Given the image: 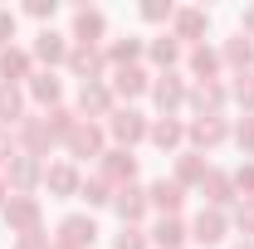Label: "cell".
Wrapping results in <instances>:
<instances>
[{
  "mask_svg": "<svg viewBox=\"0 0 254 249\" xmlns=\"http://www.w3.org/2000/svg\"><path fill=\"white\" fill-rule=\"evenodd\" d=\"M98 240V225L88 215H68L59 225V249H88Z\"/></svg>",
  "mask_w": 254,
  "mask_h": 249,
  "instance_id": "6da1fadb",
  "label": "cell"
},
{
  "mask_svg": "<svg viewBox=\"0 0 254 249\" xmlns=\"http://www.w3.org/2000/svg\"><path fill=\"white\" fill-rule=\"evenodd\" d=\"M5 220H10V230H20V235H34V225H39V200H34V195H10V205H5Z\"/></svg>",
  "mask_w": 254,
  "mask_h": 249,
  "instance_id": "7a4b0ae2",
  "label": "cell"
},
{
  "mask_svg": "<svg viewBox=\"0 0 254 249\" xmlns=\"http://www.w3.org/2000/svg\"><path fill=\"white\" fill-rule=\"evenodd\" d=\"M103 30H108V20H103L98 10H78V15H73V39H78V44L93 49L98 39H103Z\"/></svg>",
  "mask_w": 254,
  "mask_h": 249,
  "instance_id": "3957f363",
  "label": "cell"
},
{
  "mask_svg": "<svg viewBox=\"0 0 254 249\" xmlns=\"http://www.w3.org/2000/svg\"><path fill=\"white\" fill-rule=\"evenodd\" d=\"M34 59H44V63H64V59H68V44H64V34L39 30V34H34Z\"/></svg>",
  "mask_w": 254,
  "mask_h": 249,
  "instance_id": "277c9868",
  "label": "cell"
},
{
  "mask_svg": "<svg viewBox=\"0 0 254 249\" xmlns=\"http://www.w3.org/2000/svg\"><path fill=\"white\" fill-rule=\"evenodd\" d=\"M68 152H73V156H98V152H103V132L88 127V123H78L73 132H68Z\"/></svg>",
  "mask_w": 254,
  "mask_h": 249,
  "instance_id": "5b68a950",
  "label": "cell"
},
{
  "mask_svg": "<svg viewBox=\"0 0 254 249\" xmlns=\"http://www.w3.org/2000/svg\"><path fill=\"white\" fill-rule=\"evenodd\" d=\"M113 137H118V142H142V137H147V123H142V113H132V108H127V113H113Z\"/></svg>",
  "mask_w": 254,
  "mask_h": 249,
  "instance_id": "8992f818",
  "label": "cell"
},
{
  "mask_svg": "<svg viewBox=\"0 0 254 249\" xmlns=\"http://www.w3.org/2000/svg\"><path fill=\"white\" fill-rule=\"evenodd\" d=\"M0 78H5V88L30 78V54L25 49H0Z\"/></svg>",
  "mask_w": 254,
  "mask_h": 249,
  "instance_id": "52a82bcc",
  "label": "cell"
},
{
  "mask_svg": "<svg viewBox=\"0 0 254 249\" xmlns=\"http://www.w3.org/2000/svg\"><path fill=\"white\" fill-rule=\"evenodd\" d=\"M113 205H118V215H123L127 225H132V220H142V215H147V195H142V190H137V186H123V190H118V195H113Z\"/></svg>",
  "mask_w": 254,
  "mask_h": 249,
  "instance_id": "ba28073f",
  "label": "cell"
},
{
  "mask_svg": "<svg viewBox=\"0 0 254 249\" xmlns=\"http://www.w3.org/2000/svg\"><path fill=\"white\" fill-rule=\"evenodd\" d=\"M195 240H200V245H220L225 240V215L220 210H200V215H195Z\"/></svg>",
  "mask_w": 254,
  "mask_h": 249,
  "instance_id": "9c48e42d",
  "label": "cell"
},
{
  "mask_svg": "<svg viewBox=\"0 0 254 249\" xmlns=\"http://www.w3.org/2000/svg\"><path fill=\"white\" fill-rule=\"evenodd\" d=\"M152 98L161 103V113H171V108L186 98V88H181V78H176V73H161L157 83H152Z\"/></svg>",
  "mask_w": 254,
  "mask_h": 249,
  "instance_id": "30bf717a",
  "label": "cell"
},
{
  "mask_svg": "<svg viewBox=\"0 0 254 249\" xmlns=\"http://www.w3.org/2000/svg\"><path fill=\"white\" fill-rule=\"evenodd\" d=\"M68 68H73V73H83L88 83H98L93 73H103V59H98V49H88V44H78V49H68Z\"/></svg>",
  "mask_w": 254,
  "mask_h": 249,
  "instance_id": "8fae6325",
  "label": "cell"
},
{
  "mask_svg": "<svg viewBox=\"0 0 254 249\" xmlns=\"http://www.w3.org/2000/svg\"><path fill=\"white\" fill-rule=\"evenodd\" d=\"M78 108H83V113H93V118H103V113L113 108V88H103V83H83Z\"/></svg>",
  "mask_w": 254,
  "mask_h": 249,
  "instance_id": "7c38bea8",
  "label": "cell"
},
{
  "mask_svg": "<svg viewBox=\"0 0 254 249\" xmlns=\"http://www.w3.org/2000/svg\"><path fill=\"white\" fill-rule=\"evenodd\" d=\"M103 176H108V181H132V176H137L132 152H108L103 156Z\"/></svg>",
  "mask_w": 254,
  "mask_h": 249,
  "instance_id": "4fadbf2b",
  "label": "cell"
},
{
  "mask_svg": "<svg viewBox=\"0 0 254 249\" xmlns=\"http://www.w3.org/2000/svg\"><path fill=\"white\" fill-rule=\"evenodd\" d=\"M205 25H210L205 10H176V39H200Z\"/></svg>",
  "mask_w": 254,
  "mask_h": 249,
  "instance_id": "5bb4252c",
  "label": "cell"
},
{
  "mask_svg": "<svg viewBox=\"0 0 254 249\" xmlns=\"http://www.w3.org/2000/svg\"><path fill=\"white\" fill-rule=\"evenodd\" d=\"M113 93H123V98L147 93V73H142V68H118V78H113Z\"/></svg>",
  "mask_w": 254,
  "mask_h": 249,
  "instance_id": "9a60e30c",
  "label": "cell"
},
{
  "mask_svg": "<svg viewBox=\"0 0 254 249\" xmlns=\"http://www.w3.org/2000/svg\"><path fill=\"white\" fill-rule=\"evenodd\" d=\"M190 137H195L200 147H215V142H225V123L220 118H195V123H190Z\"/></svg>",
  "mask_w": 254,
  "mask_h": 249,
  "instance_id": "2e32d148",
  "label": "cell"
},
{
  "mask_svg": "<svg viewBox=\"0 0 254 249\" xmlns=\"http://www.w3.org/2000/svg\"><path fill=\"white\" fill-rule=\"evenodd\" d=\"M10 181H15V186H34V181H39V161H34L30 152L10 156Z\"/></svg>",
  "mask_w": 254,
  "mask_h": 249,
  "instance_id": "e0dca14e",
  "label": "cell"
},
{
  "mask_svg": "<svg viewBox=\"0 0 254 249\" xmlns=\"http://www.w3.org/2000/svg\"><path fill=\"white\" fill-rule=\"evenodd\" d=\"M152 205L157 210H181V181H157L152 186Z\"/></svg>",
  "mask_w": 254,
  "mask_h": 249,
  "instance_id": "ac0fdd59",
  "label": "cell"
},
{
  "mask_svg": "<svg viewBox=\"0 0 254 249\" xmlns=\"http://www.w3.org/2000/svg\"><path fill=\"white\" fill-rule=\"evenodd\" d=\"M30 93L39 98V103H59L64 83H59V78H54V73H34V78H30Z\"/></svg>",
  "mask_w": 254,
  "mask_h": 249,
  "instance_id": "d6986e66",
  "label": "cell"
},
{
  "mask_svg": "<svg viewBox=\"0 0 254 249\" xmlns=\"http://www.w3.org/2000/svg\"><path fill=\"white\" fill-rule=\"evenodd\" d=\"M152 240H157L161 249H181V240H186V225H181V220H161Z\"/></svg>",
  "mask_w": 254,
  "mask_h": 249,
  "instance_id": "ffe728a7",
  "label": "cell"
},
{
  "mask_svg": "<svg viewBox=\"0 0 254 249\" xmlns=\"http://www.w3.org/2000/svg\"><path fill=\"white\" fill-rule=\"evenodd\" d=\"M225 59L235 63V68H250V63H254V44L245 39V34H235V39L225 44Z\"/></svg>",
  "mask_w": 254,
  "mask_h": 249,
  "instance_id": "44dd1931",
  "label": "cell"
},
{
  "mask_svg": "<svg viewBox=\"0 0 254 249\" xmlns=\"http://www.w3.org/2000/svg\"><path fill=\"white\" fill-rule=\"evenodd\" d=\"M190 103H195V108H200L205 118H215V108H220V103H225V93H220V88H215V83H200V88L190 93Z\"/></svg>",
  "mask_w": 254,
  "mask_h": 249,
  "instance_id": "7402d4cb",
  "label": "cell"
},
{
  "mask_svg": "<svg viewBox=\"0 0 254 249\" xmlns=\"http://www.w3.org/2000/svg\"><path fill=\"white\" fill-rule=\"evenodd\" d=\"M205 195H210V205H225L230 200V176H220V171H205Z\"/></svg>",
  "mask_w": 254,
  "mask_h": 249,
  "instance_id": "603a6c76",
  "label": "cell"
},
{
  "mask_svg": "<svg viewBox=\"0 0 254 249\" xmlns=\"http://www.w3.org/2000/svg\"><path fill=\"white\" fill-rule=\"evenodd\" d=\"M44 181H49V190H59V195L78 190V176H73V166H54V171H44Z\"/></svg>",
  "mask_w": 254,
  "mask_h": 249,
  "instance_id": "cb8c5ba5",
  "label": "cell"
},
{
  "mask_svg": "<svg viewBox=\"0 0 254 249\" xmlns=\"http://www.w3.org/2000/svg\"><path fill=\"white\" fill-rule=\"evenodd\" d=\"M152 142H157V147H176V142H181V123H176V118H161V123L152 127Z\"/></svg>",
  "mask_w": 254,
  "mask_h": 249,
  "instance_id": "d4e9b609",
  "label": "cell"
},
{
  "mask_svg": "<svg viewBox=\"0 0 254 249\" xmlns=\"http://www.w3.org/2000/svg\"><path fill=\"white\" fill-rule=\"evenodd\" d=\"M20 108H25V103H20V93H15V88H0V123H5V127L20 123Z\"/></svg>",
  "mask_w": 254,
  "mask_h": 249,
  "instance_id": "484cf974",
  "label": "cell"
},
{
  "mask_svg": "<svg viewBox=\"0 0 254 249\" xmlns=\"http://www.w3.org/2000/svg\"><path fill=\"white\" fill-rule=\"evenodd\" d=\"M190 68H195V73H200V78H205V83H210V73H215V68H220V59H215V49H205V44H200V49H195V54H190Z\"/></svg>",
  "mask_w": 254,
  "mask_h": 249,
  "instance_id": "4316f807",
  "label": "cell"
},
{
  "mask_svg": "<svg viewBox=\"0 0 254 249\" xmlns=\"http://www.w3.org/2000/svg\"><path fill=\"white\" fill-rule=\"evenodd\" d=\"M152 59H157V63H176V59H181V44H176V34H161L157 44H152Z\"/></svg>",
  "mask_w": 254,
  "mask_h": 249,
  "instance_id": "83f0119b",
  "label": "cell"
},
{
  "mask_svg": "<svg viewBox=\"0 0 254 249\" xmlns=\"http://www.w3.org/2000/svg\"><path fill=\"white\" fill-rule=\"evenodd\" d=\"M137 54H142V39H118V44H113V63H118V68H132Z\"/></svg>",
  "mask_w": 254,
  "mask_h": 249,
  "instance_id": "f1b7e54d",
  "label": "cell"
},
{
  "mask_svg": "<svg viewBox=\"0 0 254 249\" xmlns=\"http://www.w3.org/2000/svg\"><path fill=\"white\" fill-rule=\"evenodd\" d=\"M176 171H181V181H205V161H200L195 152L181 156V166H176Z\"/></svg>",
  "mask_w": 254,
  "mask_h": 249,
  "instance_id": "f546056e",
  "label": "cell"
},
{
  "mask_svg": "<svg viewBox=\"0 0 254 249\" xmlns=\"http://www.w3.org/2000/svg\"><path fill=\"white\" fill-rule=\"evenodd\" d=\"M171 15H176L171 0H147V5H142V20H152V25H157V20H171Z\"/></svg>",
  "mask_w": 254,
  "mask_h": 249,
  "instance_id": "4dcf8cb0",
  "label": "cell"
},
{
  "mask_svg": "<svg viewBox=\"0 0 254 249\" xmlns=\"http://www.w3.org/2000/svg\"><path fill=\"white\" fill-rule=\"evenodd\" d=\"M83 200H88V205H103V200H113V195H108V181H83Z\"/></svg>",
  "mask_w": 254,
  "mask_h": 249,
  "instance_id": "1f68e13d",
  "label": "cell"
},
{
  "mask_svg": "<svg viewBox=\"0 0 254 249\" xmlns=\"http://www.w3.org/2000/svg\"><path fill=\"white\" fill-rule=\"evenodd\" d=\"M113 249H147V240H142V230H137V225H127L123 235H118V245Z\"/></svg>",
  "mask_w": 254,
  "mask_h": 249,
  "instance_id": "d6a6232c",
  "label": "cell"
},
{
  "mask_svg": "<svg viewBox=\"0 0 254 249\" xmlns=\"http://www.w3.org/2000/svg\"><path fill=\"white\" fill-rule=\"evenodd\" d=\"M235 137H240V147H245V152H254V118H245V123L235 127Z\"/></svg>",
  "mask_w": 254,
  "mask_h": 249,
  "instance_id": "836d02e7",
  "label": "cell"
},
{
  "mask_svg": "<svg viewBox=\"0 0 254 249\" xmlns=\"http://www.w3.org/2000/svg\"><path fill=\"white\" fill-rule=\"evenodd\" d=\"M235 98H240L245 108H254V78H245V73H240V83H235Z\"/></svg>",
  "mask_w": 254,
  "mask_h": 249,
  "instance_id": "e575fe53",
  "label": "cell"
},
{
  "mask_svg": "<svg viewBox=\"0 0 254 249\" xmlns=\"http://www.w3.org/2000/svg\"><path fill=\"white\" fill-rule=\"evenodd\" d=\"M10 39H15V15H10V10H0V44L10 49Z\"/></svg>",
  "mask_w": 254,
  "mask_h": 249,
  "instance_id": "d590c367",
  "label": "cell"
},
{
  "mask_svg": "<svg viewBox=\"0 0 254 249\" xmlns=\"http://www.w3.org/2000/svg\"><path fill=\"white\" fill-rule=\"evenodd\" d=\"M30 15L34 20H54V0H30Z\"/></svg>",
  "mask_w": 254,
  "mask_h": 249,
  "instance_id": "8d00e7d4",
  "label": "cell"
},
{
  "mask_svg": "<svg viewBox=\"0 0 254 249\" xmlns=\"http://www.w3.org/2000/svg\"><path fill=\"white\" fill-rule=\"evenodd\" d=\"M235 186H240V190H254V166H240V171H235Z\"/></svg>",
  "mask_w": 254,
  "mask_h": 249,
  "instance_id": "74e56055",
  "label": "cell"
},
{
  "mask_svg": "<svg viewBox=\"0 0 254 249\" xmlns=\"http://www.w3.org/2000/svg\"><path fill=\"white\" fill-rule=\"evenodd\" d=\"M235 220H240V230H254V200H250V205H240V215H235Z\"/></svg>",
  "mask_w": 254,
  "mask_h": 249,
  "instance_id": "f35d334b",
  "label": "cell"
},
{
  "mask_svg": "<svg viewBox=\"0 0 254 249\" xmlns=\"http://www.w3.org/2000/svg\"><path fill=\"white\" fill-rule=\"evenodd\" d=\"M20 249H49V245H44V240H39V230H34V235H20Z\"/></svg>",
  "mask_w": 254,
  "mask_h": 249,
  "instance_id": "ab89813d",
  "label": "cell"
},
{
  "mask_svg": "<svg viewBox=\"0 0 254 249\" xmlns=\"http://www.w3.org/2000/svg\"><path fill=\"white\" fill-rule=\"evenodd\" d=\"M245 34H254V5L245 10Z\"/></svg>",
  "mask_w": 254,
  "mask_h": 249,
  "instance_id": "60d3db41",
  "label": "cell"
},
{
  "mask_svg": "<svg viewBox=\"0 0 254 249\" xmlns=\"http://www.w3.org/2000/svg\"><path fill=\"white\" fill-rule=\"evenodd\" d=\"M5 156H10V137L0 132V161H5Z\"/></svg>",
  "mask_w": 254,
  "mask_h": 249,
  "instance_id": "b9f144b4",
  "label": "cell"
},
{
  "mask_svg": "<svg viewBox=\"0 0 254 249\" xmlns=\"http://www.w3.org/2000/svg\"><path fill=\"white\" fill-rule=\"evenodd\" d=\"M0 200H5V181H0Z\"/></svg>",
  "mask_w": 254,
  "mask_h": 249,
  "instance_id": "7bdbcfd3",
  "label": "cell"
}]
</instances>
